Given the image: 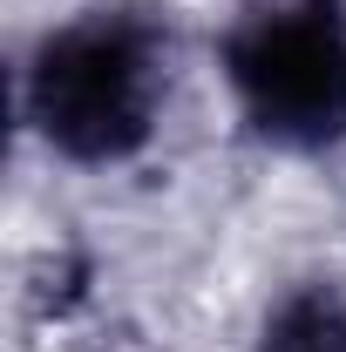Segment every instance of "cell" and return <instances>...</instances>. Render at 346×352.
<instances>
[{
    "mask_svg": "<svg viewBox=\"0 0 346 352\" xmlns=\"http://www.w3.org/2000/svg\"><path fill=\"white\" fill-rule=\"evenodd\" d=\"M163 102V34L150 14L95 7L28 61V122L61 163L109 170L143 156Z\"/></svg>",
    "mask_w": 346,
    "mask_h": 352,
    "instance_id": "1",
    "label": "cell"
},
{
    "mask_svg": "<svg viewBox=\"0 0 346 352\" xmlns=\"http://www.w3.org/2000/svg\"><path fill=\"white\" fill-rule=\"evenodd\" d=\"M224 82L258 142L319 156L346 142V0H272L224 41Z\"/></svg>",
    "mask_w": 346,
    "mask_h": 352,
    "instance_id": "2",
    "label": "cell"
},
{
    "mask_svg": "<svg viewBox=\"0 0 346 352\" xmlns=\"http://www.w3.org/2000/svg\"><path fill=\"white\" fill-rule=\"evenodd\" d=\"M258 352H346V292L326 278L278 292L258 325Z\"/></svg>",
    "mask_w": 346,
    "mask_h": 352,
    "instance_id": "3",
    "label": "cell"
}]
</instances>
